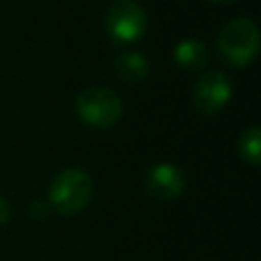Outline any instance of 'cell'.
Masks as SVG:
<instances>
[{"label":"cell","instance_id":"obj_8","mask_svg":"<svg viewBox=\"0 0 261 261\" xmlns=\"http://www.w3.org/2000/svg\"><path fill=\"white\" fill-rule=\"evenodd\" d=\"M114 69L124 82H141L149 73L147 59L137 51H124L114 59Z\"/></svg>","mask_w":261,"mask_h":261},{"label":"cell","instance_id":"obj_6","mask_svg":"<svg viewBox=\"0 0 261 261\" xmlns=\"http://www.w3.org/2000/svg\"><path fill=\"white\" fill-rule=\"evenodd\" d=\"M186 188L184 171L173 163H157L149 169L145 177V190L155 200H173Z\"/></svg>","mask_w":261,"mask_h":261},{"label":"cell","instance_id":"obj_1","mask_svg":"<svg viewBox=\"0 0 261 261\" xmlns=\"http://www.w3.org/2000/svg\"><path fill=\"white\" fill-rule=\"evenodd\" d=\"M92 196V177L80 167H67L59 171L49 186V206L65 216L82 212L90 204Z\"/></svg>","mask_w":261,"mask_h":261},{"label":"cell","instance_id":"obj_11","mask_svg":"<svg viewBox=\"0 0 261 261\" xmlns=\"http://www.w3.org/2000/svg\"><path fill=\"white\" fill-rule=\"evenodd\" d=\"M10 214H12V210H10V204H8V200H4V198H0V224H4V222H8V218H10Z\"/></svg>","mask_w":261,"mask_h":261},{"label":"cell","instance_id":"obj_9","mask_svg":"<svg viewBox=\"0 0 261 261\" xmlns=\"http://www.w3.org/2000/svg\"><path fill=\"white\" fill-rule=\"evenodd\" d=\"M239 153L251 165H259L261 163V128L259 126H251L241 135Z\"/></svg>","mask_w":261,"mask_h":261},{"label":"cell","instance_id":"obj_5","mask_svg":"<svg viewBox=\"0 0 261 261\" xmlns=\"http://www.w3.org/2000/svg\"><path fill=\"white\" fill-rule=\"evenodd\" d=\"M232 96V82L222 71H208L198 77L192 92V102L196 110L204 114H216L226 106Z\"/></svg>","mask_w":261,"mask_h":261},{"label":"cell","instance_id":"obj_3","mask_svg":"<svg viewBox=\"0 0 261 261\" xmlns=\"http://www.w3.org/2000/svg\"><path fill=\"white\" fill-rule=\"evenodd\" d=\"M75 114L94 128H108L122 116L120 96L106 86H92L75 96Z\"/></svg>","mask_w":261,"mask_h":261},{"label":"cell","instance_id":"obj_12","mask_svg":"<svg viewBox=\"0 0 261 261\" xmlns=\"http://www.w3.org/2000/svg\"><path fill=\"white\" fill-rule=\"evenodd\" d=\"M210 2H234V0H210Z\"/></svg>","mask_w":261,"mask_h":261},{"label":"cell","instance_id":"obj_10","mask_svg":"<svg viewBox=\"0 0 261 261\" xmlns=\"http://www.w3.org/2000/svg\"><path fill=\"white\" fill-rule=\"evenodd\" d=\"M49 212V202H31V206H29V214L35 218V220H43L45 218V214Z\"/></svg>","mask_w":261,"mask_h":261},{"label":"cell","instance_id":"obj_4","mask_svg":"<svg viewBox=\"0 0 261 261\" xmlns=\"http://www.w3.org/2000/svg\"><path fill=\"white\" fill-rule=\"evenodd\" d=\"M104 24L116 43H133L147 31V12L135 0H116L108 6Z\"/></svg>","mask_w":261,"mask_h":261},{"label":"cell","instance_id":"obj_7","mask_svg":"<svg viewBox=\"0 0 261 261\" xmlns=\"http://www.w3.org/2000/svg\"><path fill=\"white\" fill-rule=\"evenodd\" d=\"M173 59L186 71H198L208 63V49L198 39H184L175 45Z\"/></svg>","mask_w":261,"mask_h":261},{"label":"cell","instance_id":"obj_2","mask_svg":"<svg viewBox=\"0 0 261 261\" xmlns=\"http://www.w3.org/2000/svg\"><path fill=\"white\" fill-rule=\"evenodd\" d=\"M218 55L234 65L245 67L255 61L259 53V29L249 18H234L222 27L216 39Z\"/></svg>","mask_w":261,"mask_h":261}]
</instances>
